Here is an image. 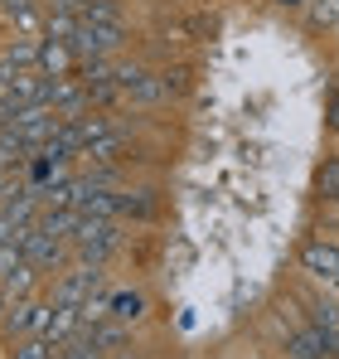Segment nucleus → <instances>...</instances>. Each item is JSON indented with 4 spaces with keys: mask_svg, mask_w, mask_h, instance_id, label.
<instances>
[{
    "mask_svg": "<svg viewBox=\"0 0 339 359\" xmlns=\"http://www.w3.org/2000/svg\"><path fill=\"white\" fill-rule=\"evenodd\" d=\"M121 39H126V29H121V25H92V20H83V15H78V29H73L68 49H73V59L97 63V59H112L116 49H121Z\"/></svg>",
    "mask_w": 339,
    "mask_h": 359,
    "instance_id": "f257e3e1",
    "label": "nucleus"
},
{
    "mask_svg": "<svg viewBox=\"0 0 339 359\" xmlns=\"http://www.w3.org/2000/svg\"><path fill=\"white\" fill-rule=\"evenodd\" d=\"M68 238H73V248H78V257H83V262H97V267H102V262L116 252L121 233H116L112 219H92V214H83V219H78V229H73Z\"/></svg>",
    "mask_w": 339,
    "mask_h": 359,
    "instance_id": "f03ea898",
    "label": "nucleus"
},
{
    "mask_svg": "<svg viewBox=\"0 0 339 359\" xmlns=\"http://www.w3.org/2000/svg\"><path fill=\"white\" fill-rule=\"evenodd\" d=\"M92 292H102V272H97V262H78L73 272L58 277L54 301H58V306H83Z\"/></svg>",
    "mask_w": 339,
    "mask_h": 359,
    "instance_id": "7ed1b4c3",
    "label": "nucleus"
},
{
    "mask_svg": "<svg viewBox=\"0 0 339 359\" xmlns=\"http://www.w3.org/2000/svg\"><path fill=\"white\" fill-rule=\"evenodd\" d=\"M300 267L310 272V277H320V282H339V243H305L300 248Z\"/></svg>",
    "mask_w": 339,
    "mask_h": 359,
    "instance_id": "20e7f679",
    "label": "nucleus"
},
{
    "mask_svg": "<svg viewBox=\"0 0 339 359\" xmlns=\"http://www.w3.org/2000/svg\"><path fill=\"white\" fill-rule=\"evenodd\" d=\"M44 335L54 340V345H63V340H73V335H83V320H78V306H58L49 311V325H44Z\"/></svg>",
    "mask_w": 339,
    "mask_h": 359,
    "instance_id": "39448f33",
    "label": "nucleus"
},
{
    "mask_svg": "<svg viewBox=\"0 0 339 359\" xmlns=\"http://www.w3.org/2000/svg\"><path fill=\"white\" fill-rule=\"evenodd\" d=\"M68 68H73V49L44 39V49H39V73H44V78H68Z\"/></svg>",
    "mask_w": 339,
    "mask_h": 359,
    "instance_id": "423d86ee",
    "label": "nucleus"
},
{
    "mask_svg": "<svg viewBox=\"0 0 339 359\" xmlns=\"http://www.w3.org/2000/svg\"><path fill=\"white\" fill-rule=\"evenodd\" d=\"M44 29H49V39H54V44H68V39H73V29H78V10H49Z\"/></svg>",
    "mask_w": 339,
    "mask_h": 359,
    "instance_id": "0eeeda50",
    "label": "nucleus"
},
{
    "mask_svg": "<svg viewBox=\"0 0 339 359\" xmlns=\"http://www.w3.org/2000/svg\"><path fill=\"white\" fill-rule=\"evenodd\" d=\"M141 316H146V301L136 297V292H116L112 297V320L131 325V320H141Z\"/></svg>",
    "mask_w": 339,
    "mask_h": 359,
    "instance_id": "6e6552de",
    "label": "nucleus"
},
{
    "mask_svg": "<svg viewBox=\"0 0 339 359\" xmlns=\"http://www.w3.org/2000/svg\"><path fill=\"white\" fill-rule=\"evenodd\" d=\"M88 335H92V345H97V350H102V355H107V350H112V345H121V340H126V325H121V320H112V316H107V320H97V325H92V330H88Z\"/></svg>",
    "mask_w": 339,
    "mask_h": 359,
    "instance_id": "1a4fd4ad",
    "label": "nucleus"
},
{
    "mask_svg": "<svg viewBox=\"0 0 339 359\" xmlns=\"http://www.w3.org/2000/svg\"><path fill=\"white\" fill-rule=\"evenodd\" d=\"M83 20H92V25H121V10H116V0H83V10H78Z\"/></svg>",
    "mask_w": 339,
    "mask_h": 359,
    "instance_id": "9d476101",
    "label": "nucleus"
},
{
    "mask_svg": "<svg viewBox=\"0 0 339 359\" xmlns=\"http://www.w3.org/2000/svg\"><path fill=\"white\" fill-rule=\"evenodd\" d=\"M54 340H49V335H29V340H20V345H15V359H54Z\"/></svg>",
    "mask_w": 339,
    "mask_h": 359,
    "instance_id": "9b49d317",
    "label": "nucleus"
},
{
    "mask_svg": "<svg viewBox=\"0 0 339 359\" xmlns=\"http://www.w3.org/2000/svg\"><path fill=\"white\" fill-rule=\"evenodd\" d=\"M58 350H63L58 359H107L97 345H92V335H73V340H63Z\"/></svg>",
    "mask_w": 339,
    "mask_h": 359,
    "instance_id": "f8f14e48",
    "label": "nucleus"
},
{
    "mask_svg": "<svg viewBox=\"0 0 339 359\" xmlns=\"http://www.w3.org/2000/svg\"><path fill=\"white\" fill-rule=\"evenodd\" d=\"M315 184H320V194H325V199H339V156H330V161L320 165Z\"/></svg>",
    "mask_w": 339,
    "mask_h": 359,
    "instance_id": "ddd939ff",
    "label": "nucleus"
},
{
    "mask_svg": "<svg viewBox=\"0 0 339 359\" xmlns=\"http://www.w3.org/2000/svg\"><path fill=\"white\" fill-rule=\"evenodd\" d=\"M310 25H315V29L339 25V0H315V5H310Z\"/></svg>",
    "mask_w": 339,
    "mask_h": 359,
    "instance_id": "4468645a",
    "label": "nucleus"
},
{
    "mask_svg": "<svg viewBox=\"0 0 339 359\" xmlns=\"http://www.w3.org/2000/svg\"><path fill=\"white\" fill-rule=\"evenodd\" d=\"M121 214H131V219H151V214H155V199H151V194H121Z\"/></svg>",
    "mask_w": 339,
    "mask_h": 359,
    "instance_id": "2eb2a0df",
    "label": "nucleus"
},
{
    "mask_svg": "<svg viewBox=\"0 0 339 359\" xmlns=\"http://www.w3.org/2000/svg\"><path fill=\"white\" fill-rule=\"evenodd\" d=\"M310 325H320V330H339V311L330 301H315L310 306Z\"/></svg>",
    "mask_w": 339,
    "mask_h": 359,
    "instance_id": "dca6fc26",
    "label": "nucleus"
},
{
    "mask_svg": "<svg viewBox=\"0 0 339 359\" xmlns=\"http://www.w3.org/2000/svg\"><path fill=\"white\" fill-rule=\"evenodd\" d=\"M0 10H5V15H15L20 25H29V20H34V0H0Z\"/></svg>",
    "mask_w": 339,
    "mask_h": 359,
    "instance_id": "f3484780",
    "label": "nucleus"
},
{
    "mask_svg": "<svg viewBox=\"0 0 339 359\" xmlns=\"http://www.w3.org/2000/svg\"><path fill=\"white\" fill-rule=\"evenodd\" d=\"M325 121H330V131H339V93H330V107H325Z\"/></svg>",
    "mask_w": 339,
    "mask_h": 359,
    "instance_id": "a211bd4d",
    "label": "nucleus"
},
{
    "mask_svg": "<svg viewBox=\"0 0 339 359\" xmlns=\"http://www.w3.org/2000/svg\"><path fill=\"white\" fill-rule=\"evenodd\" d=\"M10 233H15V224H10V219H5V209H0V243L10 238Z\"/></svg>",
    "mask_w": 339,
    "mask_h": 359,
    "instance_id": "6ab92c4d",
    "label": "nucleus"
},
{
    "mask_svg": "<svg viewBox=\"0 0 339 359\" xmlns=\"http://www.w3.org/2000/svg\"><path fill=\"white\" fill-rule=\"evenodd\" d=\"M5 126H10V112H5V107H0V131H5Z\"/></svg>",
    "mask_w": 339,
    "mask_h": 359,
    "instance_id": "aec40b11",
    "label": "nucleus"
},
{
    "mask_svg": "<svg viewBox=\"0 0 339 359\" xmlns=\"http://www.w3.org/2000/svg\"><path fill=\"white\" fill-rule=\"evenodd\" d=\"M277 5H286V10H296V5H300V0H277Z\"/></svg>",
    "mask_w": 339,
    "mask_h": 359,
    "instance_id": "412c9836",
    "label": "nucleus"
},
{
    "mask_svg": "<svg viewBox=\"0 0 339 359\" xmlns=\"http://www.w3.org/2000/svg\"><path fill=\"white\" fill-rule=\"evenodd\" d=\"M5 194H10V189H5V170H0V199H5Z\"/></svg>",
    "mask_w": 339,
    "mask_h": 359,
    "instance_id": "4be33fe9",
    "label": "nucleus"
}]
</instances>
